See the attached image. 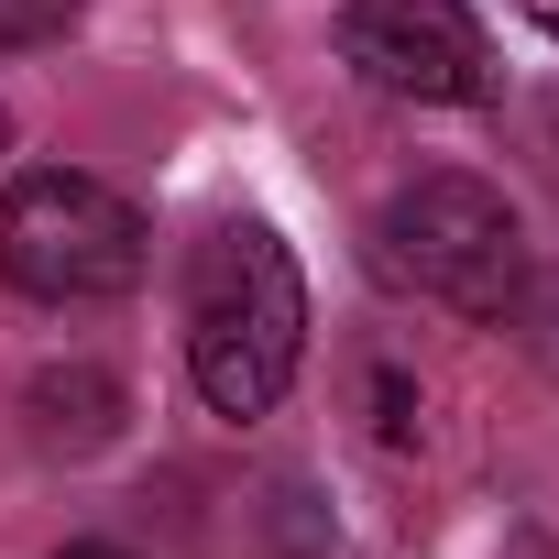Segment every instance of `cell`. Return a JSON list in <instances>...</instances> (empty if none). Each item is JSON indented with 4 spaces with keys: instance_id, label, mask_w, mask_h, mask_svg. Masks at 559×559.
Instances as JSON below:
<instances>
[{
    "instance_id": "obj_1",
    "label": "cell",
    "mask_w": 559,
    "mask_h": 559,
    "mask_svg": "<svg viewBox=\"0 0 559 559\" xmlns=\"http://www.w3.org/2000/svg\"><path fill=\"white\" fill-rule=\"evenodd\" d=\"M308 362V286L263 219H219L187 263V373L209 417H274Z\"/></svg>"
},
{
    "instance_id": "obj_2",
    "label": "cell",
    "mask_w": 559,
    "mask_h": 559,
    "mask_svg": "<svg viewBox=\"0 0 559 559\" xmlns=\"http://www.w3.org/2000/svg\"><path fill=\"white\" fill-rule=\"evenodd\" d=\"M154 263V230L121 187L78 165H23L0 187V286H23L34 308H99L132 297Z\"/></svg>"
},
{
    "instance_id": "obj_3",
    "label": "cell",
    "mask_w": 559,
    "mask_h": 559,
    "mask_svg": "<svg viewBox=\"0 0 559 559\" xmlns=\"http://www.w3.org/2000/svg\"><path fill=\"white\" fill-rule=\"evenodd\" d=\"M373 263L395 274V286L461 308V319H504L526 297V219L504 187L439 165V176H406L373 219Z\"/></svg>"
},
{
    "instance_id": "obj_4",
    "label": "cell",
    "mask_w": 559,
    "mask_h": 559,
    "mask_svg": "<svg viewBox=\"0 0 559 559\" xmlns=\"http://www.w3.org/2000/svg\"><path fill=\"white\" fill-rule=\"evenodd\" d=\"M341 56L384 99H428V110L493 99V45L461 0H341Z\"/></svg>"
},
{
    "instance_id": "obj_5",
    "label": "cell",
    "mask_w": 559,
    "mask_h": 559,
    "mask_svg": "<svg viewBox=\"0 0 559 559\" xmlns=\"http://www.w3.org/2000/svg\"><path fill=\"white\" fill-rule=\"evenodd\" d=\"M121 417H132V395H121L110 362H45V373L23 384V439H34L45 461H88V450H110Z\"/></svg>"
},
{
    "instance_id": "obj_6",
    "label": "cell",
    "mask_w": 559,
    "mask_h": 559,
    "mask_svg": "<svg viewBox=\"0 0 559 559\" xmlns=\"http://www.w3.org/2000/svg\"><path fill=\"white\" fill-rule=\"evenodd\" d=\"M362 395H373V439H384V450H417V439H428V395H417L395 362H373Z\"/></svg>"
},
{
    "instance_id": "obj_7",
    "label": "cell",
    "mask_w": 559,
    "mask_h": 559,
    "mask_svg": "<svg viewBox=\"0 0 559 559\" xmlns=\"http://www.w3.org/2000/svg\"><path fill=\"white\" fill-rule=\"evenodd\" d=\"M504 319L526 330V362H537V373L559 384V274H526V297H515Z\"/></svg>"
},
{
    "instance_id": "obj_8",
    "label": "cell",
    "mask_w": 559,
    "mask_h": 559,
    "mask_svg": "<svg viewBox=\"0 0 559 559\" xmlns=\"http://www.w3.org/2000/svg\"><path fill=\"white\" fill-rule=\"evenodd\" d=\"M78 12H88V0H0V56H23V45H56V34H78Z\"/></svg>"
},
{
    "instance_id": "obj_9",
    "label": "cell",
    "mask_w": 559,
    "mask_h": 559,
    "mask_svg": "<svg viewBox=\"0 0 559 559\" xmlns=\"http://www.w3.org/2000/svg\"><path fill=\"white\" fill-rule=\"evenodd\" d=\"M537 143H548V165H559V88L537 99Z\"/></svg>"
},
{
    "instance_id": "obj_10",
    "label": "cell",
    "mask_w": 559,
    "mask_h": 559,
    "mask_svg": "<svg viewBox=\"0 0 559 559\" xmlns=\"http://www.w3.org/2000/svg\"><path fill=\"white\" fill-rule=\"evenodd\" d=\"M515 12H526V23H537V34L559 45V0H515Z\"/></svg>"
},
{
    "instance_id": "obj_11",
    "label": "cell",
    "mask_w": 559,
    "mask_h": 559,
    "mask_svg": "<svg viewBox=\"0 0 559 559\" xmlns=\"http://www.w3.org/2000/svg\"><path fill=\"white\" fill-rule=\"evenodd\" d=\"M67 559H132V548H110V537H78V548H67Z\"/></svg>"
},
{
    "instance_id": "obj_12",
    "label": "cell",
    "mask_w": 559,
    "mask_h": 559,
    "mask_svg": "<svg viewBox=\"0 0 559 559\" xmlns=\"http://www.w3.org/2000/svg\"><path fill=\"white\" fill-rule=\"evenodd\" d=\"M0 154H12V110H0Z\"/></svg>"
}]
</instances>
